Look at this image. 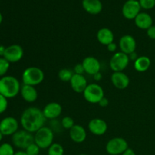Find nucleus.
Listing matches in <instances>:
<instances>
[{
	"label": "nucleus",
	"instance_id": "43",
	"mask_svg": "<svg viewBox=\"0 0 155 155\" xmlns=\"http://www.w3.org/2000/svg\"><path fill=\"white\" fill-rule=\"evenodd\" d=\"M79 155H88V154H79Z\"/></svg>",
	"mask_w": 155,
	"mask_h": 155
},
{
	"label": "nucleus",
	"instance_id": "5",
	"mask_svg": "<svg viewBox=\"0 0 155 155\" xmlns=\"http://www.w3.org/2000/svg\"><path fill=\"white\" fill-rule=\"evenodd\" d=\"M12 141L13 145L20 149L25 150L27 147L34 142V136L26 130H18L12 135Z\"/></svg>",
	"mask_w": 155,
	"mask_h": 155
},
{
	"label": "nucleus",
	"instance_id": "32",
	"mask_svg": "<svg viewBox=\"0 0 155 155\" xmlns=\"http://www.w3.org/2000/svg\"><path fill=\"white\" fill-rule=\"evenodd\" d=\"M74 73L75 74L83 75V74L85 73V70L83 64H77V65H75V67H74Z\"/></svg>",
	"mask_w": 155,
	"mask_h": 155
},
{
	"label": "nucleus",
	"instance_id": "6",
	"mask_svg": "<svg viewBox=\"0 0 155 155\" xmlns=\"http://www.w3.org/2000/svg\"><path fill=\"white\" fill-rule=\"evenodd\" d=\"M83 94L86 101L91 104H98L100 100L104 97L102 87L96 83L88 85Z\"/></svg>",
	"mask_w": 155,
	"mask_h": 155
},
{
	"label": "nucleus",
	"instance_id": "16",
	"mask_svg": "<svg viewBox=\"0 0 155 155\" xmlns=\"http://www.w3.org/2000/svg\"><path fill=\"white\" fill-rule=\"evenodd\" d=\"M110 80L113 86L118 89H125L130 85V78L124 72H114Z\"/></svg>",
	"mask_w": 155,
	"mask_h": 155
},
{
	"label": "nucleus",
	"instance_id": "21",
	"mask_svg": "<svg viewBox=\"0 0 155 155\" xmlns=\"http://www.w3.org/2000/svg\"><path fill=\"white\" fill-rule=\"evenodd\" d=\"M20 93L23 99L29 103L34 102L38 98V92L35 89V86L23 85L21 88Z\"/></svg>",
	"mask_w": 155,
	"mask_h": 155
},
{
	"label": "nucleus",
	"instance_id": "4",
	"mask_svg": "<svg viewBox=\"0 0 155 155\" xmlns=\"http://www.w3.org/2000/svg\"><path fill=\"white\" fill-rule=\"evenodd\" d=\"M54 132L50 127H42L35 133L34 142L41 148L46 149L53 144Z\"/></svg>",
	"mask_w": 155,
	"mask_h": 155
},
{
	"label": "nucleus",
	"instance_id": "41",
	"mask_svg": "<svg viewBox=\"0 0 155 155\" xmlns=\"http://www.w3.org/2000/svg\"><path fill=\"white\" fill-rule=\"evenodd\" d=\"M2 21H3V16H2V15L1 12H0V24H2Z\"/></svg>",
	"mask_w": 155,
	"mask_h": 155
},
{
	"label": "nucleus",
	"instance_id": "19",
	"mask_svg": "<svg viewBox=\"0 0 155 155\" xmlns=\"http://www.w3.org/2000/svg\"><path fill=\"white\" fill-rule=\"evenodd\" d=\"M83 8L90 15H98L102 11L103 5L100 0H83Z\"/></svg>",
	"mask_w": 155,
	"mask_h": 155
},
{
	"label": "nucleus",
	"instance_id": "1",
	"mask_svg": "<svg viewBox=\"0 0 155 155\" xmlns=\"http://www.w3.org/2000/svg\"><path fill=\"white\" fill-rule=\"evenodd\" d=\"M46 118L42 110L36 107H30L24 110L21 117L23 129L30 133H36L45 125Z\"/></svg>",
	"mask_w": 155,
	"mask_h": 155
},
{
	"label": "nucleus",
	"instance_id": "11",
	"mask_svg": "<svg viewBox=\"0 0 155 155\" xmlns=\"http://www.w3.org/2000/svg\"><path fill=\"white\" fill-rule=\"evenodd\" d=\"M24 56V49L18 44H13L6 47L4 57L9 63H16L21 61Z\"/></svg>",
	"mask_w": 155,
	"mask_h": 155
},
{
	"label": "nucleus",
	"instance_id": "37",
	"mask_svg": "<svg viewBox=\"0 0 155 155\" xmlns=\"http://www.w3.org/2000/svg\"><path fill=\"white\" fill-rule=\"evenodd\" d=\"M129 58H130V60H133L135 61H136L139 57H138V55H137V54H136V51H134V52H133L132 54H129Z\"/></svg>",
	"mask_w": 155,
	"mask_h": 155
},
{
	"label": "nucleus",
	"instance_id": "44",
	"mask_svg": "<svg viewBox=\"0 0 155 155\" xmlns=\"http://www.w3.org/2000/svg\"><path fill=\"white\" fill-rule=\"evenodd\" d=\"M39 155H40V154H39Z\"/></svg>",
	"mask_w": 155,
	"mask_h": 155
},
{
	"label": "nucleus",
	"instance_id": "7",
	"mask_svg": "<svg viewBox=\"0 0 155 155\" xmlns=\"http://www.w3.org/2000/svg\"><path fill=\"white\" fill-rule=\"evenodd\" d=\"M128 148V143L126 139L121 137H115L108 141L105 150L110 155H120Z\"/></svg>",
	"mask_w": 155,
	"mask_h": 155
},
{
	"label": "nucleus",
	"instance_id": "15",
	"mask_svg": "<svg viewBox=\"0 0 155 155\" xmlns=\"http://www.w3.org/2000/svg\"><path fill=\"white\" fill-rule=\"evenodd\" d=\"M62 112V107L58 102H50L42 110L45 117L48 120H54L58 117Z\"/></svg>",
	"mask_w": 155,
	"mask_h": 155
},
{
	"label": "nucleus",
	"instance_id": "27",
	"mask_svg": "<svg viewBox=\"0 0 155 155\" xmlns=\"http://www.w3.org/2000/svg\"><path fill=\"white\" fill-rule=\"evenodd\" d=\"M10 68V63L5 58H0V77H5Z\"/></svg>",
	"mask_w": 155,
	"mask_h": 155
},
{
	"label": "nucleus",
	"instance_id": "17",
	"mask_svg": "<svg viewBox=\"0 0 155 155\" xmlns=\"http://www.w3.org/2000/svg\"><path fill=\"white\" fill-rule=\"evenodd\" d=\"M70 83L73 90L77 93H83L86 88L89 85L84 76L75 74L71 78Z\"/></svg>",
	"mask_w": 155,
	"mask_h": 155
},
{
	"label": "nucleus",
	"instance_id": "13",
	"mask_svg": "<svg viewBox=\"0 0 155 155\" xmlns=\"http://www.w3.org/2000/svg\"><path fill=\"white\" fill-rule=\"evenodd\" d=\"M88 128L91 133L95 136H102L107 132V124L101 118H95L89 121Z\"/></svg>",
	"mask_w": 155,
	"mask_h": 155
},
{
	"label": "nucleus",
	"instance_id": "28",
	"mask_svg": "<svg viewBox=\"0 0 155 155\" xmlns=\"http://www.w3.org/2000/svg\"><path fill=\"white\" fill-rule=\"evenodd\" d=\"M61 125L64 129L70 130L75 125V124H74V120L72 117H64V118H62L61 121Z\"/></svg>",
	"mask_w": 155,
	"mask_h": 155
},
{
	"label": "nucleus",
	"instance_id": "9",
	"mask_svg": "<svg viewBox=\"0 0 155 155\" xmlns=\"http://www.w3.org/2000/svg\"><path fill=\"white\" fill-rule=\"evenodd\" d=\"M141 6L139 0H127L122 8V14L126 19L134 20L140 13Z\"/></svg>",
	"mask_w": 155,
	"mask_h": 155
},
{
	"label": "nucleus",
	"instance_id": "3",
	"mask_svg": "<svg viewBox=\"0 0 155 155\" xmlns=\"http://www.w3.org/2000/svg\"><path fill=\"white\" fill-rule=\"evenodd\" d=\"M44 78V72L37 67H29L24 70L22 74L23 83L28 86H37L43 81Z\"/></svg>",
	"mask_w": 155,
	"mask_h": 155
},
{
	"label": "nucleus",
	"instance_id": "24",
	"mask_svg": "<svg viewBox=\"0 0 155 155\" xmlns=\"http://www.w3.org/2000/svg\"><path fill=\"white\" fill-rule=\"evenodd\" d=\"M74 73L68 68H64L59 71L58 78L63 82H70Z\"/></svg>",
	"mask_w": 155,
	"mask_h": 155
},
{
	"label": "nucleus",
	"instance_id": "36",
	"mask_svg": "<svg viewBox=\"0 0 155 155\" xmlns=\"http://www.w3.org/2000/svg\"><path fill=\"white\" fill-rule=\"evenodd\" d=\"M121 155H136L135 151L132 148H128Z\"/></svg>",
	"mask_w": 155,
	"mask_h": 155
},
{
	"label": "nucleus",
	"instance_id": "26",
	"mask_svg": "<svg viewBox=\"0 0 155 155\" xmlns=\"http://www.w3.org/2000/svg\"><path fill=\"white\" fill-rule=\"evenodd\" d=\"M13 146L9 143H3L0 145V155H15Z\"/></svg>",
	"mask_w": 155,
	"mask_h": 155
},
{
	"label": "nucleus",
	"instance_id": "42",
	"mask_svg": "<svg viewBox=\"0 0 155 155\" xmlns=\"http://www.w3.org/2000/svg\"><path fill=\"white\" fill-rule=\"evenodd\" d=\"M2 138H3V135H2V133L1 132H0V142H1V141L2 140Z\"/></svg>",
	"mask_w": 155,
	"mask_h": 155
},
{
	"label": "nucleus",
	"instance_id": "35",
	"mask_svg": "<svg viewBox=\"0 0 155 155\" xmlns=\"http://www.w3.org/2000/svg\"><path fill=\"white\" fill-rule=\"evenodd\" d=\"M108 104H109L108 99H107V98H105V97H104V98H101V99L100 100L99 102H98V104H99V105L102 107H107V106L108 105Z\"/></svg>",
	"mask_w": 155,
	"mask_h": 155
},
{
	"label": "nucleus",
	"instance_id": "39",
	"mask_svg": "<svg viewBox=\"0 0 155 155\" xmlns=\"http://www.w3.org/2000/svg\"><path fill=\"white\" fill-rule=\"evenodd\" d=\"M6 47H5L4 45H0V58L4 57Z\"/></svg>",
	"mask_w": 155,
	"mask_h": 155
},
{
	"label": "nucleus",
	"instance_id": "8",
	"mask_svg": "<svg viewBox=\"0 0 155 155\" xmlns=\"http://www.w3.org/2000/svg\"><path fill=\"white\" fill-rule=\"evenodd\" d=\"M130 61L128 54L119 51L113 54L109 62V65L114 72H123L129 65Z\"/></svg>",
	"mask_w": 155,
	"mask_h": 155
},
{
	"label": "nucleus",
	"instance_id": "2",
	"mask_svg": "<svg viewBox=\"0 0 155 155\" xmlns=\"http://www.w3.org/2000/svg\"><path fill=\"white\" fill-rule=\"evenodd\" d=\"M21 84L18 79L12 76L0 78V94L7 98L16 97L21 91Z\"/></svg>",
	"mask_w": 155,
	"mask_h": 155
},
{
	"label": "nucleus",
	"instance_id": "14",
	"mask_svg": "<svg viewBox=\"0 0 155 155\" xmlns=\"http://www.w3.org/2000/svg\"><path fill=\"white\" fill-rule=\"evenodd\" d=\"M82 64L84 68L85 72L89 75L94 76L95 74L100 72L101 70V64L99 61L92 56L85 58L82 62Z\"/></svg>",
	"mask_w": 155,
	"mask_h": 155
},
{
	"label": "nucleus",
	"instance_id": "30",
	"mask_svg": "<svg viewBox=\"0 0 155 155\" xmlns=\"http://www.w3.org/2000/svg\"><path fill=\"white\" fill-rule=\"evenodd\" d=\"M142 8L150 10L155 7V0H139Z\"/></svg>",
	"mask_w": 155,
	"mask_h": 155
},
{
	"label": "nucleus",
	"instance_id": "12",
	"mask_svg": "<svg viewBox=\"0 0 155 155\" xmlns=\"http://www.w3.org/2000/svg\"><path fill=\"white\" fill-rule=\"evenodd\" d=\"M119 46L121 51L127 54H130L136 51V39L131 35H124L120 39Z\"/></svg>",
	"mask_w": 155,
	"mask_h": 155
},
{
	"label": "nucleus",
	"instance_id": "18",
	"mask_svg": "<svg viewBox=\"0 0 155 155\" xmlns=\"http://www.w3.org/2000/svg\"><path fill=\"white\" fill-rule=\"evenodd\" d=\"M69 136L71 140L75 143H82L86 139V131L81 125L75 124L69 131Z\"/></svg>",
	"mask_w": 155,
	"mask_h": 155
},
{
	"label": "nucleus",
	"instance_id": "20",
	"mask_svg": "<svg viewBox=\"0 0 155 155\" xmlns=\"http://www.w3.org/2000/svg\"><path fill=\"white\" fill-rule=\"evenodd\" d=\"M135 24L141 30H148L153 25V19L149 14L140 12L134 19Z\"/></svg>",
	"mask_w": 155,
	"mask_h": 155
},
{
	"label": "nucleus",
	"instance_id": "22",
	"mask_svg": "<svg viewBox=\"0 0 155 155\" xmlns=\"http://www.w3.org/2000/svg\"><path fill=\"white\" fill-rule=\"evenodd\" d=\"M97 39L101 44L104 45H109L114 40V33L107 27H103L98 30L97 33Z\"/></svg>",
	"mask_w": 155,
	"mask_h": 155
},
{
	"label": "nucleus",
	"instance_id": "34",
	"mask_svg": "<svg viewBox=\"0 0 155 155\" xmlns=\"http://www.w3.org/2000/svg\"><path fill=\"white\" fill-rule=\"evenodd\" d=\"M107 48L110 52H114V51H116L117 48V45L115 42H111V43L107 45Z\"/></svg>",
	"mask_w": 155,
	"mask_h": 155
},
{
	"label": "nucleus",
	"instance_id": "29",
	"mask_svg": "<svg viewBox=\"0 0 155 155\" xmlns=\"http://www.w3.org/2000/svg\"><path fill=\"white\" fill-rule=\"evenodd\" d=\"M40 149L41 148L35 142H33L31 145H29L24 151L28 155H39Z\"/></svg>",
	"mask_w": 155,
	"mask_h": 155
},
{
	"label": "nucleus",
	"instance_id": "10",
	"mask_svg": "<svg viewBox=\"0 0 155 155\" xmlns=\"http://www.w3.org/2000/svg\"><path fill=\"white\" fill-rule=\"evenodd\" d=\"M19 124L13 117H7L0 121V132L3 136H12L18 130Z\"/></svg>",
	"mask_w": 155,
	"mask_h": 155
},
{
	"label": "nucleus",
	"instance_id": "31",
	"mask_svg": "<svg viewBox=\"0 0 155 155\" xmlns=\"http://www.w3.org/2000/svg\"><path fill=\"white\" fill-rule=\"evenodd\" d=\"M8 106V98L0 94V114L4 113L7 110Z\"/></svg>",
	"mask_w": 155,
	"mask_h": 155
},
{
	"label": "nucleus",
	"instance_id": "25",
	"mask_svg": "<svg viewBox=\"0 0 155 155\" xmlns=\"http://www.w3.org/2000/svg\"><path fill=\"white\" fill-rule=\"evenodd\" d=\"M63 146L58 143H53L48 148V155H64Z\"/></svg>",
	"mask_w": 155,
	"mask_h": 155
},
{
	"label": "nucleus",
	"instance_id": "33",
	"mask_svg": "<svg viewBox=\"0 0 155 155\" xmlns=\"http://www.w3.org/2000/svg\"><path fill=\"white\" fill-rule=\"evenodd\" d=\"M147 35L151 39H155V26L152 25L147 30Z\"/></svg>",
	"mask_w": 155,
	"mask_h": 155
},
{
	"label": "nucleus",
	"instance_id": "40",
	"mask_svg": "<svg viewBox=\"0 0 155 155\" xmlns=\"http://www.w3.org/2000/svg\"><path fill=\"white\" fill-rule=\"evenodd\" d=\"M15 155H28L25 151H18L15 153Z\"/></svg>",
	"mask_w": 155,
	"mask_h": 155
},
{
	"label": "nucleus",
	"instance_id": "23",
	"mask_svg": "<svg viewBox=\"0 0 155 155\" xmlns=\"http://www.w3.org/2000/svg\"><path fill=\"white\" fill-rule=\"evenodd\" d=\"M151 59L147 56H140L134 61V68L138 72H145L151 67Z\"/></svg>",
	"mask_w": 155,
	"mask_h": 155
},
{
	"label": "nucleus",
	"instance_id": "38",
	"mask_svg": "<svg viewBox=\"0 0 155 155\" xmlns=\"http://www.w3.org/2000/svg\"><path fill=\"white\" fill-rule=\"evenodd\" d=\"M94 77V80H96V81H100V80H101V78H102V75H101V74L100 72L97 73V74H95V75L93 76Z\"/></svg>",
	"mask_w": 155,
	"mask_h": 155
}]
</instances>
